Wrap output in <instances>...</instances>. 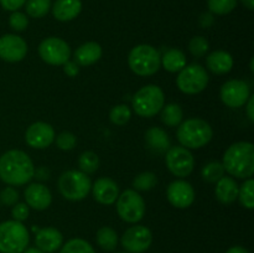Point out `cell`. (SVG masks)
<instances>
[{"label": "cell", "mask_w": 254, "mask_h": 253, "mask_svg": "<svg viewBox=\"0 0 254 253\" xmlns=\"http://www.w3.org/2000/svg\"><path fill=\"white\" fill-rule=\"evenodd\" d=\"M34 175V163L25 151L12 149L0 156V179L7 185H25Z\"/></svg>", "instance_id": "obj_1"}, {"label": "cell", "mask_w": 254, "mask_h": 253, "mask_svg": "<svg viewBox=\"0 0 254 253\" xmlns=\"http://www.w3.org/2000/svg\"><path fill=\"white\" fill-rule=\"evenodd\" d=\"M222 165L230 175L248 179L254 171V146L250 141H238L228 146L223 155Z\"/></svg>", "instance_id": "obj_2"}, {"label": "cell", "mask_w": 254, "mask_h": 253, "mask_svg": "<svg viewBox=\"0 0 254 253\" xmlns=\"http://www.w3.org/2000/svg\"><path fill=\"white\" fill-rule=\"evenodd\" d=\"M178 139L189 149H200L210 143L213 131L210 124L200 118H191L179 124Z\"/></svg>", "instance_id": "obj_3"}, {"label": "cell", "mask_w": 254, "mask_h": 253, "mask_svg": "<svg viewBox=\"0 0 254 253\" xmlns=\"http://www.w3.org/2000/svg\"><path fill=\"white\" fill-rule=\"evenodd\" d=\"M27 228L19 221L0 223V253H22L29 245Z\"/></svg>", "instance_id": "obj_4"}, {"label": "cell", "mask_w": 254, "mask_h": 253, "mask_svg": "<svg viewBox=\"0 0 254 253\" xmlns=\"http://www.w3.org/2000/svg\"><path fill=\"white\" fill-rule=\"evenodd\" d=\"M128 63L131 71L138 76H151L161 66V56L155 47L150 45H138L130 51Z\"/></svg>", "instance_id": "obj_5"}, {"label": "cell", "mask_w": 254, "mask_h": 253, "mask_svg": "<svg viewBox=\"0 0 254 253\" xmlns=\"http://www.w3.org/2000/svg\"><path fill=\"white\" fill-rule=\"evenodd\" d=\"M164 102L165 97L163 89L155 84H148L136 92L131 104L138 116L150 118L163 109Z\"/></svg>", "instance_id": "obj_6"}, {"label": "cell", "mask_w": 254, "mask_h": 253, "mask_svg": "<svg viewBox=\"0 0 254 253\" xmlns=\"http://www.w3.org/2000/svg\"><path fill=\"white\" fill-rule=\"evenodd\" d=\"M92 183L87 174L81 170H68L59 179V190L64 198L71 201L83 200L89 193Z\"/></svg>", "instance_id": "obj_7"}, {"label": "cell", "mask_w": 254, "mask_h": 253, "mask_svg": "<svg viewBox=\"0 0 254 253\" xmlns=\"http://www.w3.org/2000/svg\"><path fill=\"white\" fill-rule=\"evenodd\" d=\"M208 74L201 64L192 63L185 66L176 78L179 89L186 94H197L207 87Z\"/></svg>", "instance_id": "obj_8"}, {"label": "cell", "mask_w": 254, "mask_h": 253, "mask_svg": "<svg viewBox=\"0 0 254 253\" xmlns=\"http://www.w3.org/2000/svg\"><path fill=\"white\" fill-rule=\"evenodd\" d=\"M117 212L126 222H139L145 213V202L135 190H126L117 198Z\"/></svg>", "instance_id": "obj_9"}, {"label": "cell", "mask_w": 254, "mask_h": 253, "mask_svg": "<svg viewBox=\"0 0 254 253\" xmlns=\"http://www.w3.org/2000/svg\"><path fill=\"white\" fill-rule=\"evenodd\" d=\"M39 55L46 63L62 66L71 57L68 44L59 37H47L39 45Z\"/></svg>", "instance_id": "obj_10"}, {"label": "cell", "mask_w": 254, "mask_h": 253, "mask_svg": "<svg viewBox=\"0 0 254 253\" xmlns=\"http://www.w3.org/2000/svg\"><path fill=\"white\" fill-rule=\"evenodd\" d=\"M165 160L170 173L178 178L189 176L192 173L193 166H195L192 154L188 150V148H184V146L169 148Z\"/></svg>", "instance_id": "obj_11"}, {"label": "cell", "mask_w": 254, "mask_h": 253, "mask_svg": "<svg viewBox=\"0 0 254 253\" xmlns=\"http://www.w3.org/2000/svg\"><path fill=\"white\" fill-rule=\"evenodd\" d=\"M153 233L145 226H133L122 236L121 243L129 253H143L150 247Z\"/></svg>", "instance_id": "obj_12"}, {"label": "cell", "mask_w": 254, "mask_h": 253, "mask_svg": "<svg viewBox=\"0 0 254 253\" xmlns=\"http://www.w3.org/2000/svg\"><path fill=\"white\" fill-rule=\"evenodd\" d=\"M221 101L231 108H240L245 106L251 96L248 84L241 79L227 81L221 88Z\"/></svg>", "instance_id": "obj_13"}, {"label": "cell", "mask_w": 254, "mask_h": 253, "mask_svg": "<svg viewBox=\"0 0 254 253\" xmlns=\"http://www.w3.org/2000/svg\"><path fill=\"white\" fill-rule=\"evenodd\" d=\"M27 45L24 39L12 34L0 37V59L6 62H19L26 56Z\"/></svg>", "instance_id": "obj_14"}, {"label": "cell", "mask_w": 254, "mask_h": 253, "mask_svg": "<svg viewBox=\"0 0 254 253\" xmlns=\"http://www.w3.org/2000/svg\"><path fill=\"white\" fill-rule=\"evenodd\" d=\"M25 140L31 148L45 149L55 140V130L49 123L36 122L26 129Z\"/></svg>", "instance_id": "obj_15"}, {"label": "cell", "mask_w": 254, "mask_h": 253, "mask_svg": "<svg viewBox=\"0 0 254 253\" xmlns=\"http://www.w3.org/2000/svg\"><path fill=\"white\" fill-rule=\"evenodd\" d=\"M169 202L178 208H186L192 205L195 200V191L191 184L185 180H175L166 190Z\"/></svg>", "instance_id": "obj_16"}, {"label": "cell", "mask_w": 254, "mask_h": 253, "mask_svg": "<svg viewBox=\"0 0 254 253\" xmlns=\"http://www.w3.org/2000/svg\"><path fill=\"white\" fill-rule=\"evenodd\" d=\"M91 189L94 200L102 205H113L119 196L118 185L109 178L98 179Z\"/></svg>", "instance_id": "obj_17"}, {"label": "cell", "mask_w": 254, "mask_h": 253, "mask_svg": "<svg viewBox=\"0 0 254 253\" xmlns=\"http://www.w3.org/2000/svg\"><path fill=\"white\" fill-rule=\"evenodd\" d=\"M26 205L35 210H46L52 201L51 191L42 184H31L26 188L24 192Z\"/></svg>", "instance_id": "obj_18"}, {"label": "cell", "mask_w": 254, "mask_h": 253, "mask_svg": "<svg viewBox=\"0 0 254 253\" xmlns=\"http://www.w3.org/2000/svg\"><path fill=\"white\" fill-rule=\"evenodd\" d=\"M64 242V236L54 227H46L40 230L35 237L36 247L44 253H54L59 250Z\"/></svg>", "instance_id": "obj_19"}, {"label": "cell", "mask_w": 254, "mask_h": 253, "mask_svg": "<svg viewBox=\"0 0 254 253\" xmlns=\"http://www.w3.org/2000/svg\"><path fill=\"white\" fill-rule=\"evenodd\" d=\"M82 10L81 0H56L52 6V14L59 21H71Z\"/></svg>", "instance_id": "obj_20"}, {"label": "cell", "mask_w": 254, "mask_h": 253, "mask_svg": "<svg viewBox=\"0 0 254 253\" xmlns=\"http://www.w3.org/2000/svg\"><path fill=\"white\" fill-rule=\"evenodd\" d=\"M238 189L240 188L235 179L230 176H223L217 181V185H216V197L223 205H230L237 200Z\"/></svg>", "instance_id": "obj_21"}, {"label": "cell", "mask_w": 254, "mask_h": 253, "mask_svg": "<svg viewBox=\"0 0 254 253\" xmlns=\"http://www.w3.org/2000/svg\"><path fill=\"white\" fill-rule=\"evenodd\" d=\"M102 56V47L97 42H86L74 52V62L79 66H91Z\"/></svg>", "instance_id": "obj_22"}, {"label": "cell", "mask_w": 254, "mask_h": 253, "mask_svg": "<svg viewBox=\"0 0 254 253\" xmlns=\"http://www.w3.org/2000/svg\"><path fill=\"white\" fill-rule=\"evenodd\" d=\"M206 64L211 72L216 74H225L232 69L233 59L226 51H213L206 59Z\"/></svg>", "instance_id": "obj_23"}, {"label": "cell", "mask_w": 254, "mask_h": 253, "mask_svg": "<svg viewBox=\"0 0 254 253\" xmlns=\"http://www.w3.org/2000/svg\"><path fill=\"white\" fill-rule=\"evenodd\" d=\"M145 141L149 148L158 153H164L170 148V139L168 133L158 126H153L145 133Z\"/></svg>", "instance_id": "obj_24"}, {"label": "cell", "mask_w": 254, "mask_h": 253, "mask_svg": "<svg viewBox=\"0 0 254 253\" xmlns=\"http://www.w3.org/2000/svg\"><path fill=\"white\" fill-rule=\"evenodd\" d=\"M161 64L169 72H179L186 66V57L183 51L170 49L161 56Z\"/></svg>", "instance_id": "obj_25"}, {"label": "cell", "mask_w": 254, "mask_h": 253, "mask_svg": "<svg viewBox=\"0 0 254 253\" xmlns=\"http://www.w3.org/2000/svg\"><path fill=\"white\" fill-rule=\"evenodd\" d=\"M97 243L102 250L114 251L118 245V235L113 228L104 226L97 232Z\"/></svg>", "instance_id": "obj_26"}, {"label": "cell", "mask_w": 254, "mask_h": 253, "mask_svg": "<svg viewBox=\"0 0 254 253\" xmlns=\"http://www.w3.org/2000/svg\"><path fill=\"white\" fill-rule=\"evenodd\" d=\"M184 112L181 107L176 103L168 104L163 107L161 111V122L168 126H178L183 122Z\"/></svg>", "instance_id": "obj_27"}, {"label": "cell", "mask_w": 254, "mask_h": 253, "mask_svg": "<svg viewBox=\"0 0 254 253\" xmlns=\"http://www.w3.org/2000/svg\"><path fill=\"white\" fill-rule=\"evenodd\" d=\"M202 178L207 183H217L225 175V168L220 161H210L202 168Z\"/></svg>", "instance_id": "obj_28"}, {"label": "cell", "mask_w": 254, "mask_h": 253, "mask_svg": "<svg viewBox=\"0 0 254 253\" xmlns=\"http://www.w3.org/2000/svg\"><path fill=\"white\" fill-rule=\"evenodd\" d=\"M240 202L243 207L252 210L254 208V181L252 179H248L245 181L242 186L238 189V197Z\"/></svg>", "instance_id": "obj_29"}, {"label": "cell", "mask_w": 254, "mask_h": 253, "mask_svg": "<svg viewBox=\"0 0 254 253\" xmlns=\"http://www.w3.org/2000/svg\"><path fill=\"white\" fill-rule=\"evenodd\" d=\"M78 166L82 173L84 174H93L97 171L99 166L98 155L93 151H84L79 155Z\"/></svg>", "instance_id": "obj_30"}, {"label": "cell", "mask_w": 254, "mask_h": 253, "mask_svg": "<svg viewBox=\"0 0 254 253\" xmlns=\"http://www.w3.org/2000/svg\"><path fill=\"white\" fill-rule=\"evenodd\" d=\"M51 0H26V12L32 17L45 16L50 11Z\"/></svg>", "instance_id": "obj_31"}, {"label": "cell", "mask_w": 254, "mask_h": 253, "mask_svg": "<svg viewBox=\"0 0 254 253\" xmlns=\"http://www.w3.org/2000/svg\"><path fill=\"white\" fill-rule=\"evenodd\" d=\"M60 253H96L93 247L87 241L82 238H73L69 240L64 247L61 248Z\"/></svg>", "instance_id": "obj_32"}, {"label": "cell", "mask_w": 254, "mask_h": 253, "mask_svg": "<svg viewBox=\"0 0 254 253\" xmlns=\"http://www.w3.org/2000/svg\"><path fill=\"white\" fill-rule=\"evenodd\" d=\"M156 184H158V178H156L155 174L150 173V171H145V173L139 174V175L133 180L134 189L138 191L151 190Z\"/></svg>", "instance_id": "obj_33"}, {"label": "cell", "mask_w": 254, "mask_h": 253, "mask_svg": "<svg viewBox=\"0 0 254 253\" xmlns=\"http://www.w3.org/2000/svg\"><path fill=\"white\" fill-rule=\"evenodd\" d=\"M131 117V112L128 106L126 104H119L112 108L111 113H109V118H111L112 123L116 126H124L129 122Z\"/></svg>", "instance_id": "obj_34"}, {"label": "cell", "mask_w": 254, "mask_h": 253, "mask_svg": "<svg viewBox=\"0 0 254 253\" xmlns=\"http://www.w3.org/2000/svg\"><path fill=\"white\" fill-rule=\"evenodd\" d=\"M208 9L217 15H226L237 6V0H207Z\"/></svg>", "instance_id": "obj_35"}, {"label": "cell", "mask_w": 254, "mask_h": 253, "mask_svg": "<svg viewBox=\"0 0 254 253\" xmlns=\"http://www.w3.org/2000/svg\"><path fill=\"white\" fill-rule=\"evenodd\" d=\"M208 49H210V45L203 36L192 37L189 44V50H190L191 55L195 57H202L208 51Z\"/></svg>", "instance_id": "obj_36"}, {"label": "cell", "mask_w": 254, "mask_h": 253, "mask_svg": "<svg viewBox=\"0 0 254 253\" xmlns=\"http://www.w3.org/2000/svg\"><path fill=\"white\" fill-rule=\"evenodd\" d=\"M56 145L61 150H71L76 145V136H74V134L69 133V131H62L57 135Z\"/></svg>", "instance_id": "obj_37"}, {"label": "cell", "mask_w": 254, "mask_h": 253, "mask_svg": "<svg viewBox=\"0 0 254 253\" xmlns=\"http://www.w3.org/2000/svg\"><path fill=\"white\" fill-rule=\"evenodd\" d=\"M9 25L15 31H24L29 25V20H27L26 15L22 12L14 11L9 17Z\"/></svg>", "instance_id": "obj_38"}, {"label": "cell", "mask_w": 254, "mask_h": 253, "mask_svg": "<svg viewBox=\"0 0 254 253\" xmlns=\"http://www.w3.org/2000/svg\"><path fill=\"white\" fill-rule=\"evenodd\" d=\"M19 200V192L11 186H7L0 192V201L6 206H14Z\"/></svg>", "instance_id": "obj_39"}, {"label": "cell", "mask_w": 254, "mask_h": 253, "mask_svg": "<svg viewBox=\"0 0 254 253\" xmlns=\"http://www.w3.org/2000/svg\"><path fill=\"white\" fill-rule=\"evenodd\" d=\"M11 215L14 217L15 221H19V222H22V221L26 220L29 217V206L26 203H15L12 206Z\"/></svg>", "instance_id": "obj_40"}, {"label": "cell", "mask_w": 254, "mask_h": 253, "mask_svg": "<svg viewBox=\"0 0 254 253\" xmlns=\"http://www.w3.org/2000/svg\"><path fill=\"white\" fill-rule=\"evenodd\" d=\"M25 2L26 0H0L1 6L7 11H17Z\"/></svg>", "instance_id": "obj_41"}, {"label": "cell", "mask_w": 254, "mask_h": 253, "mask_svg": "<svg viewBox=\"0 0 254 253\" xmlns=\"http://www.w3.org/2000/svg\"><path fill=\"white\" fill-rule=\"evenodd\" d=\"M78 64H77L76 62L67 61L66 63H64V72H66V74H68L69 77H74L78 73Z\"/></svg>", "instance_id": "obj_42"}, {"label": "cell", "mask_w": 254, "mask_h": 253, "mask_svg": "<svg viewBox=\"0 0 254 253\" xmlns=\"http://www.w3.org/2000/svg\"><path fill=\"white\" fill-rule=\"evenodd\" d=\"M247 103V116L251 122H254V96H250Z\"/></svg>", "instance_id": "obj_43"}, {"label": "cell", "mask_w": 254, "mask_h": 253, "mask_svg": "<svg viewBox=\"0 0 254 253\" xmlns=\"http://www.w3.org/2000/svg\"><path fill=\"white\" fill-rule=\"evenodd\" d=\"M200 22H201V25H202L203 27L210 26V25L213 22L212 15H211V14H203V15H201Z\"/></svg>", "instance_id": "obj_44"}, {"label": "cell", "mask_w": 254, "mask_h": 253, "mask_svg": "<svg viewBox=\"0 0 254 253\" xmlns=\"http://www.w3.org/2000/svg\"><path fill=\"white\" fill-rule=\"evenodd\" d=\"M227 253H250L245 247H241V246H235V247H231L227 251Z\"/></svg>", "instance_id": "obj_45"}, {"label": "cell", "mask_w": 254, "mask_h": 253, "mask_svg": "<svg viewBox=\"0 0 254 253\" xmlns=\"http://www.w3.org/2000/svg\"><path fill=\"white\" fill-rule=\"evenodd\" d=\"M241 1H242V4L245 5L247 9L250 10L254 9V0H241Z\"/></svg>", "instance_id": "obj_46"}, {"label": "cell", "mask_w": 254, "mask_h": 253, "mask_svg": "<svg viewBox=\"0 0 254 253\" xmlns=\"http://www.w3.org/2000/svg\"><path fill=\"white\" fill-rule=\"evenodd\" d=\"M22 253H44V252L40 251L39 248H29V250H25Z\"/></svg>", "instance_id": "obj_47"}, {"label": "cell", "mask_w": 254, "mask_h": 253, "mask_svg": "<svg viewBox=\"0 0 254 253\" xmlns=\"http://www.w3.org/2000/svg\"><path fill=\"white\" fill-rule=\"evenodd\" d=\"M253 63H254V60L252 59L251 60V71L254 72V67H253Z\"/></svg>", "instance_id": "obj_48"}, {"label": "cell", "mask_w": 254, "mask_h": 253, "mask_svg": "<svg viewBox=\"0 0 254 253\" xmlns=\"http://www.w3.org/2000/svg\"><path fill=\"white\" fill-rule=\"evenodd\" d=\"M119 253H127V252H119Z\"/></svg>", "instance_id": "obj_49"}]
</instances>
